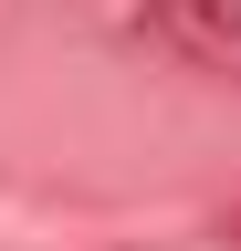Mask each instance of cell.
Segmentation results:
<instances>
[{"mask_svg": "<svg viewBox=\"0 0 241 251\" xmlns=\"http://www.w3.org/2000/svg\"><path fill=\"white\" fill-rule=\"evenodd\" d=\"M231 241H241V220H231Z\"/></svg>", "mask_w": 241, "mask_h": 251, "instance_id": "obj_1", "label": "cell"}, {"mask_svg": "<svg viewBox=\"0 0 241 251\" xmlns=\"http://www.w3.org/2000/svg\"><path fill=\"white\" fill-rule=\"evenodd\" d=\"M136 251H147V241H136Z\"/></svg>", "mask_w": 241, "mask_h": 251, "instance_id": "obj_2", "label": "cell"}]
</instances>
